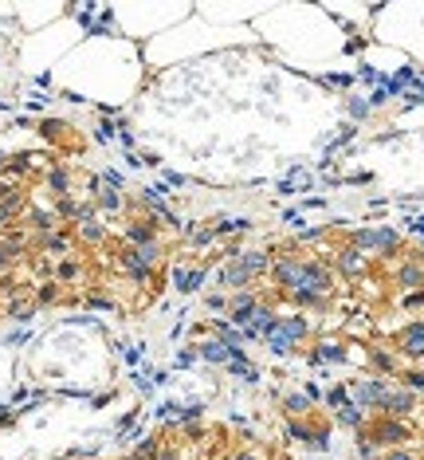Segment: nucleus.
<instances>
[{
    "instance_id": "1",
    "label": "nucleus",
    "mask_w": 424,
    "mask_h": 460,
    "mask_svg": "<svg viewBox=\"0 0 424 460\" xmlns=\"http://www.w3.org/2000/svg\"><path fill=\"white\" fill-rule=\"evenodd\" d=\"M354 240H358L361 248H385V252L397 248V232H389V229H381V232H358Z\"/></svg>"
},
{
    "instance_id": "2",
    "label": "nucleus",
    "mask_w": 424,
    "mask_h": 460,
    "mask_svg": "<svg viewBox=\"0 0 424 460\" xmlns=\"http://www.w3.org/2000/svg\"><path fill=\"white\" fill-rule=\"evenodd\" d=\"M385 397H389L385 382H361L358 386V401L361 405H385Z\"/></svg>"
},
{
    "instance_id": "3",
    "label": "nucleus",
    "mask_w": 424,
    "mask_h": 460,
    "mask_svg": "<svg viewBox=\"0 0 424 460\" xmlns=\"http://www.w3.org/2000/svg\"><path fill=\"white\" fill-rule=\"evenodd\" d=\"M401 346H405L409 354H424V322L409 327V331H405V339H401Z\"/></svg>"
},
{
    "instance_id": "4",
    "label": "nucleus",
    "mask_w": 424,
    "mask_h": 460,
    "mask_svg": "<svg viewBox=\"0 0 424 460\" xmlns=\"http://www.w3.org/2000/svg\"><path fill=\"white\" fill-rule=\"evenodd\" d=\"M409 409H413V394H389L385 397V413L401 417V413H409Z\"/></svg>"
},
{
    "instance_id": "5",
    "label": "nucleus",
    "mask_w": 424,
    "mask_h": 460,
    "mask_svg": "<svg viewBox=\"0 0 424 460\" xmlns=\"http://www.w3.org/2000/svg\"><path fill=\"white\" fill-rule=\"evenodd\" d=\"M378 441L381 444H401V441H405V429H401V425H378Z\"/></svg>"
},
{
    "instance_id": "6",
    "label": "nucleus",
    "mask_w": 424,
    "mask_h": 460,
    "mask_svg": "<svg viewBox=\"0 0 424 460\" xmlns=\"http://www.w3.org/2000/svg\"><path fill=\"white\" fill-rule=\"evenodd\" d=\"M201 354H204V358H212V362H224V358H232L236 350H228L224 342H208V346H204Z\"/></svg>"
},
{
    "instance_id": "7",
    "label": "nucleus",
    "mask_w": 424,
    "mask_h": 460,
    "mask_svg": "<svg viewBox=\"0 0 424 460\" xmlns=\"http://www.w3.org/2000/svg\"><path fill=\"white\" fill-rule=\"evenodd\" d=\"M420 279H424L420 267H405V272H401V284L405 287H420Z\"/></svg>"
},
{
    "instance_id": "8",
    "label": "nucleus",
    "mask_w": 424,
    "mask_h": 460,
    "mask_svg": "<svg viewBox=\"0 0 424 460\" xmlns=\"http://www.w3.org/2000/svg\"><path fill=\"white\" fill-rule=\"evenodd\" d=\"M287 409H291V413H306V397H287Z\"/></svg>"
},
{
    "instance_id": "9",
    "label": "nucleus",
    "mask_w": 424,
    "mask_h": 460,
    "mask_svg": "<svg viewBox=\"0 0 424 460\" xmlns=\"http://www.w3.org/2000/svg\"><path fill=\"white\" fill-rule=\"evenodd\" d=\"M318 358H330V362H334V358H342V346H334V342H326V346L318 350Z\"/></svg>"
},
{
    "instance_id": "10",
    "label": "nucleus",
    "mask_w": 424,
    "mask_h": 460,
    "mask_svg": "<svg viewBox=\"0 0 424 460\" xmlns=\"http://www.w3.org/2000/svg\"><path fill=\"white\" fill-rule=\"evenodd\" d=\"M342 421H346V425H361V413L346 405V409H342Z\"/></svg>"
}]
</instances>
